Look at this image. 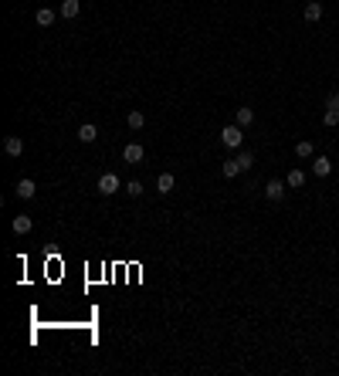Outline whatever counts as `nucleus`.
Here are the masks:
<instances>
[{
  "instance_id": "1",
  "label": "nucleus",
  "mask_w": 339,
  "mask_h": 376,
  "mask_svg": "<svg viewBox=\"0 0 339 376\" xmlns=\"http://www.w3.org/2000/svg\"><path fill=\"white\" fill-rule=\"evenodd\" d=\"M221 143H224L227 149H241V143H244V132H241V125H224L221 129Z\"/></svg>"
},
{
  "instance_id": "2",
  "label": "nucleus",
  "mask_w": 339,
  "mask_h": 376,
  "mask_svg": "<svg viewBox=\"0 0 339 376\" xmlns=\"http://www.w3.org/2000/svg\"><path fill=\"white\" fill-rule=\"evenodd\" d=\"M119 186H122V180H119L115 173H102V176H99V190H102L105 197H112Z\"/></svg>"
},
{
  "instance_id": "3",
  "label": "nucleus",
  "mask_w": 339,
  "mask_h": 376,
  "mask_svg": "<svg viewBox=\"0 0 339 376\" xmlns=\"http://www.w3.org/2000/svg\"><path fill=\"white\" fill-rule=\"evenodd\" d=\"M143 156H146V149L139 146V143H129V146L122 149V160H125V163H139Z\"/></svg>"
},
{
  "instance_id": "4",
  "label": "nucleus",
  "mask_w": 339,
  "mask_h": 376,
  "mask_svg": "<svg viewBox=\"0 0 339 376\" xmlns=\"http://www.w3.org/2000/svg\"><path fill=\"white\" fill-rule=\"evenodd\" d=\"M14 194L21 197V200H31V197L37 194V186H34V180H21L17 186H14Z\"/></svg>"
},
{
  "instance_id": "5",
  "label": "nucleus",
  "mask_w": 339,
  "mask_h": 376,
  "mask_svg": "<svg viewBox=\"0 0 339 376\" xmlns=\"http://www.w3.org/2000/svg\"><path fill=\"white\" fill-rule=\"evenodd\" d=\"M4 149H7V156H21V153H24V139L21 136H7V139H4Z\"/></svg>"
},
{
  "instance_id": "6",
  "label": "nucleus",
  "mask_w": 339,
  "mask_h": 376,
  "mask_svg": "<svg viewBox=\"0 0 339 376\" xmlns=\"http://www.w3.org/2000/svg\"><path fill=\"white\" fill-rule=\"evenodd\" d=\"M265 197H268V200H282V197H285V183H282V180H268Z\"/></svg>"
},
{
  "instance_id": "7",
  "label": "nucleus",
  "mask_w": 339,
  "mask_h": 376,
  "mask_svg": "<svg viewBox=\"0 0 339 376\" xmlns=\"http://www.w3.org/2000/svg\"><path fill=\"white\" fill-rule=\"evenodd\" d=\"M319 17H322V4H319V0H309V4H305V21L316 24Z\"/></svg>"
},
{
  "instance_id": "8",
  "label": "nucleus",
  "mask_w": 339,
  "mask_h": 376,
  "mask_svg": "<svg viewBox=\"0 0 339 376\" xmlns=\"http://www.w3.org/2000/svg\"><path fill=\"white\" fill-rule=\"evenodd\" d=\"M312 173H316V176H329V173H332V163H329L326 156H316V160H312Z\"/></svg>"
},
{
  "instance_id": "9",
  "label": "nucleus",
  "mask_w": 339,
  "mask_h": 376,
  "mask_svg": "<svg viewBox=\"0 0 339 376\" xmlns=\"http://www.w3.org/2000/svg\"><path fill=\"white\" fill-rule=\"evenodd\" d=\"M173 186H177V176H173V173H159V180H156V190H159V194H169Z\"/></svg>"
},
{
  "instance_id": "10",
  "label": "nucleus",
  "mask_w": 339,
  "mask_h": 376,
  "mask_svg": "<svg viewBox=\"0 0 339 376\" xmlns=\"http://www.w3.org/2000/svg\"><path fill=\"white\" fill-rule=\"evenodd\" d=\"M55 17H58V14L51 11V7H41V11L34 14V21L41 24V27H51V24H55Z\"/></svg>"
},
{
  "instance_id": "11",
  "label": "nucleus",
  "mask_w": 339,
  "mask_h": 376,
  "mask_svg": "<svg viewBox=\"0 0 339 376\" xmlns=\"http://www.w3.org/2000/svg\"><path fill=\"white\" fill-rule=\"evenodd\" d=\"M11 227H14V234H27V230H31V217H27V214L14 217V220H11Z\"/></svg>"
},
{
  "instance_id": "12",
  "label": "nucleus",
  "mask_w": 339,
  "mask_h": 376,
  "mask_svg": "<svg viewBox=\"0 0 339 376\" xmlns=\"http://www.w3.org/2000/svg\"><path fill=\"white\" fill-rule=\"evenodd\" d=\"M78 139H81V143H95V139H99V129H95L92 122H85L78 129Z\"/></svg>"
},
{
  "instance_id": "13",
  "label": "nucleus",
  "mask_w": 339,
  "mask_h": 376,
  "mask_svg": "<svg viewBox=\"0 0 339 376\" xmlns=\"http://www.w3.org/2000/svg\"><path fill=\"white\" fill-rule=\"evenodd\" d=\"M302 183H305V173L302 170H292L288 176H285V186H288V190H299Z\"/></svg>"
},
{
  "instance_id": "14",
  "label": "nucleus",
  "mask_w": 339,
  "mask_h": 376,
  "mask_svg": "<svg viewBox=\"0 0 339 376\" xmlns=\"http://www.w3.org/2000/svg\"><path fill=\"white\" fill-rule=\"evenodd\" d=\"M81 4L78 0H61V17H78Z\"/></svg>"
},
{
  "instance_id": "15",
  "label": "nucleus",
  "mask_w": 339,
  "mask_h": 376,
  "mask_svg": "<svg viewBox=\"0 0 339 376\" xmlns=\"http://www.w3.org/2000/svg\"><path fill=\"white\" fill-rule=\"evenodd\" d=\"M312 153H316V149H312V143H295V156H299V160H312Z\"/></svg>"
},
{
  "instance_id": "16",
  "label": "nucleus",
  "mask_w": 339,
  "mask_h": 376,
  "mask_svg": "<svg viewBox=\"0 0 339 376\" xmlns=\"http://www.w3.org/2000/svg\"><path fill=\"white\" fill-rule=\"evenodd\" d=\"M221 173H224L227 180H231V176H237V173H244V170H241V163H237V160H224V166H221Z\"/></svg>"
},
{
  "instance_id": "17",
  "label": "nucleus",
  "mask_w": 339,
  "mask_h": 376,
  "mask_svg": "<svg viewBox=\"0 0 339 376\" xmlns=\"http://www.w3.org/2000/svg\"><path fill=\"white\" fill-rule=\"evenodd\" d=\"M125 122H129V129H143V125H146V115H143V112H136V109H133V112L125 115Z\"/></svg>"
},
{
  "instance_id": "18",
  "label": "nucleus",
  "mask_w": 339,
  "mask_h": 376,
  "mask_svg": "<svg viewBox=\"0 0 339 376\" xmlns=\"http://www.w3.org/2000/svg\"><path fill=\"white\" fill-rule=\"evenodd\" d=\"M251 122H255V112H251V109H237V125L244 129V125H251Z\"/></svg>"
},
{
  "instance_id": "19",
  "label": "nucleus",
  "mask_w": 339,
  "mask_h": 376,
  "mask_svg": "<svg viewBox=\"0 0 339 376\" xmlns=\"http://www.w3.org/2000/svg\"><path fill=\"white\" fill-rule=\"evenodd\" d=\"M237 163H241V170H251V166H255V156H251V153H237Z\"/></svg>"
},
{
  "instance_id": "20",
  "label": "nucleus",
  "mask_w": 339,
  "mask_h": 376,
  "mask_svg": "<svg viewBox=\"0 0 339 376\" xmlns=\"http://www.w3.org/2000/svg\"><path fill=\"white\" fill-rule=\"evenodd\" d=\"M125 190H129V197H139V194H143V183H139V180H129V186H125Z\"/></svg>"
},
{
  "instance_id": "21",
  "label": "nucleus",
  "mask_w": 339,
  "mask_h": 376,
  "mask_svg": "<svg viewBox=\"0 0 339 376\" xmlns=\"http://www.w3.org/2000/svg\"><path fill=\"white\" fill-rule=\"evenodd\" d=\"M339 122V109H329L326 112V125H336Z\"/></svg>"
},
{
  "instance_id": "22",
  "label": "nucleus",
  "mask_w": 339,
  "mask_h": 376,
  "mask_svg": "<svg viewBox=\"0 0 339 376\" xmlns=\"http://www.w3.org/2000/svg\"><path fill=\"white\" fill-rule=\"evenodd\" d=\"M329 109H339V91H332V95H329Z\"/></svg>"
}]
</instances>
